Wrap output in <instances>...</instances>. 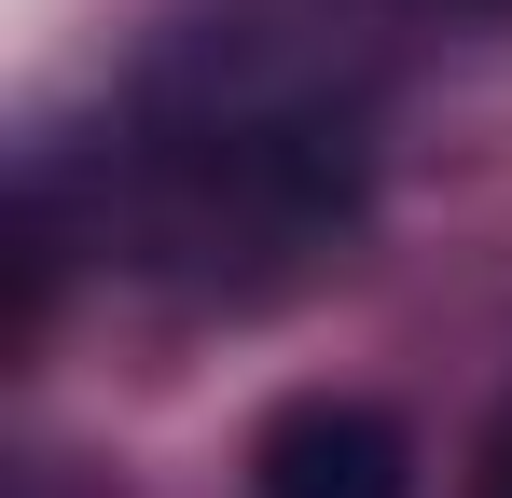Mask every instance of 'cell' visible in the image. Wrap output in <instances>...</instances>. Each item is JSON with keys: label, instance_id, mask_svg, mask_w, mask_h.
<instances>
[{"label": "cell", "instance_id": "1", "mask_svg": "<svg viewBox=\"0 0 512 498\" xmlns=\"http://www.w3.org/2000/svg\"><path fill=\"white\" fill-rule=\"evenodd\" d=\"M250 498H416V443H402V415L346 402V388H305V402L263 415Z\"/></svg>", "mask_w": 512, "mask_h": 498}, {"label": "cell", "instance_id": "2", "mask_svg": "<svg viewBox=\"0 0 512 498\" xmlns=\"http://www.w3.org/2000/svg\"><path fill=\"white\" fill-rule=\"evenodd\" d=\"M471 498H512V415H499V443H485V485Z\"/></svg>", "mask_w": 512, "mask_h": 498}]
</instances>
